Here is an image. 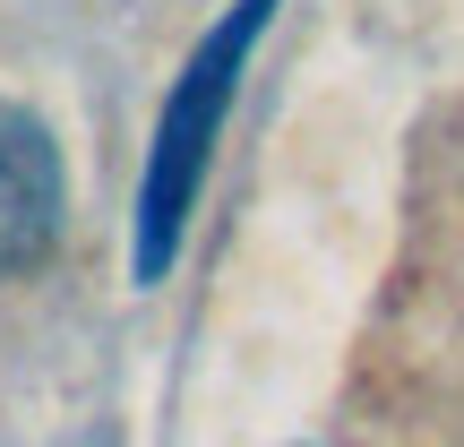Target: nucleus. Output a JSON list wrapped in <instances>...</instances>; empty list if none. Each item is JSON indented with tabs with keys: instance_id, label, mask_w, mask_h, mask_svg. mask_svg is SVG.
Segmentation results:
<instances>
[{
	"instance_id": "nucleus-2",
	"label": "nucleus",
	"mask_w": 464,
	"mask_h": 447,
	"mask_svg": "<svg viewBox=\"0 0 464 447\" xmlns=\"http://www.w3.org/2000/svg\"><path fill=\"white\" fill-rule=\"evenodd\" d=\"M61 232V147L34 112L0 103V276L34 267Z\"/></svg>"
},
{
	"instance_id": "nucleus-1",
	"label": "nucleus",
	"mask_w": 464,
	"mask_h": 447,
	"mask_svg": "<svg viewBox=\"0 0 464 447\" xmlns=\"http://www.w3.org/2000/svg\"><path fill=\"white\" fill-rule=\"evenodd\" d=\"M258 9H266V0H241V17H232L224 34H207V52L189 61L181 95H172L164 130H155V172H147V241H138V267H147V276L164 267V249H172V224H181V207H189L198 155H207V138H216L224 95H232V61H241V44L258 34Z\"/></svg>"
}]
</instances>
